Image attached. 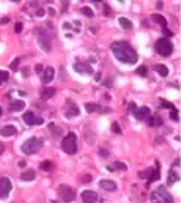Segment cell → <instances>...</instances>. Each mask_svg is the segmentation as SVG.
<instances>
[{"label":"cell","mask_w":181,"mask_h":203,"mask_svg":"<svg viewBox=\"0 0 181 203\" xmlns=\"http://www.w3.org/2000/svg\"><path fill=\"white\" fill-rule=\"evenodd\" d=\"M111 50L115 55V57L122 63H136L138 59L137 52L127 41H115L111 46Z\"/></svg>","instance_id":"obj_1"},{"label":"cell","mask_w":181,"mask_h":203,"mask_svg":"<svg viewBox=\"0 0 181 203\" xmlns=\"http://www.w3.org/2000/svg\"><path fill=\"white\" fill-rule=\"evenodd\" d=\"M150 200H152V203H174V199H172L170 193L166 192L165 186L158 187L155 192H152Z\"/></svg>","instance_id":"obj_2"},{"label":"cell","mask_w":181,"mask_h":203,"mask_svg":"<svg viewBox=\"0 0 181 203\" xmlns=\"http://www.w3.org/2000/svg\"><path fill=\"white\" fill-rule=\"evenodd\" d=\"M37 35H38V38H37L38 46L46 52V53H49V52L52 50V40H50L49 33H47L44 28H38L37 29Z\"/></svg>","instance_id":"obj_3"},{"label":"cell","mask_w":181,"mask_h":203,"mask_svg":"<svg viewBox=\"0 0 181 203\" xmlns=\"http://www.w3.org/2000/svg\"><path fill=\"white\" fill-rule=\"evenodd\" d=\"M62 149L68 155H74L77 152V135H75V133H68V135L62 140Z\"/></svg>","instance_id":"obj_4"},{"label":"cell","mask_w":181,"mask_h":203,"mask_svg":"<svg viewBox=\"0 0 181 203\" xmlns=\"http://www.w3.org/2000/svg\"><path fill=\"white\" fill-rule=\"evenodd\" d=\"M40 147H41V141L37 140L35 137H31V138H28V140L21 146V150H22V153H25V155H33V153L38 152Z\"/></svg>","instance_id":"obj_5"},{"label":"cell","mask_w":181,"mask_h":203,"mask_svg":"<svg viewBox=\"0 0 181 203\" xmlns=\"http://www.w3.org/2000/svg\"><path fill=\"white\" fill-rule=\"evenodd\" d=\"M155 49L161 56H170L174 47H172V43L168 38H159L156 41V44H155Z\"/></svg>","instance_id":"obj_6"},{"label":"cell","mask_w":181,"mask_h":203,"mask_svg":"<svg viewBox=\"0 0 181 203\" xmlns=\"http://www.w3.org/2000/svg\"><path fill=\"white\" fill-rule=\"evenodd\" d=\"M57 194H59V197L62 199L65 203H69L75 200V192H74L72 187L66 186V184H62V186H59L57 188Z\"/></svg>","instance_id":"obj_7"},{"label":"cell","mask_w":181,"mask_h":203,"mask_svg":"<svg viewBox=\"0 0 181 203\" xmlns=\"http://www.w3.org/2000/svg\"><path fill=\"white\" fill-rule=\"evenodd\" d=\"M74 71L78 74H83V75H87V74H93V68H91V65L85 62H77L74 63Z\"/></svg>","instance_id":"obj_8"},{"label":"cell","mask_w":181,"mask_h":203,"mask_svg":"<svg viewBox=\"0 0 181 203\" xmlns=\"http://www.w3.org/2000/svg\"><path fill=\"white\" fill-rule=\"evenodd\" d=\"M24 122L27 125H41L43 124V119L37 118L33 112H25L24 113Z\"/></svg>","instance_id":"obj_9"},{"label":"cell","mask_w":181,"mask_h":203,"mask_svg":"<svg viewBox=\"0 0 181 203\" xmlns=\"http://www.w3.org/2000/svg\"><path fill=\"white\" fill-rule=\"evenodd\" d=\"M12 190V184L9 178H0V197H6Z\"/></svg>","instance_id":"obj_10"},{"label":"cell","mask_w":181,"mask_h":203,"mask_svg":"<svg viewBox=\"0 0 181 203\" xmlns=\"http://www.w3.org/2000/svg\"><path fill=\"white\" fill-rule=\"evenodd\" d=\"M81 199L84 203H96L97 202V193L93 190H85L81 194Z\"/></svg>","instance_id":"obj_11"},{"label":"cell","mask_w":181,"mask_h":203,"mask_svg":"<svg viewBox=\"0 0 181 203\" xmlns=\"http://www.w3.org/2000/svg\"><path fill=\"white\" fill-rule=\"evenodd\" d=\"M149 115H150V109L147 106L138 107V109H136V112H134V116H136L138 121H146V119L149 118Z\"/></svg>","instance_id":"obj_12"},{"label":"cell","mask_w":181,"mask_h":203,"mask_svg":"<svg viewBox=\"0 0 181 203\" xmlns=\"http://www.w3.org/2000/svg\"><path fill=\"white\" fill-rule=\"evenodd\" d=\"M53 78H55V69L52 66L46 68L44 72H43V83L44 84H50L52 81H53Z\"/></svg>","instance_id":"obj_13"},{"label":"cell","mask_w":181,"mask_h":203,"mask_svg":"<svg viewBox=\"0 0 181 203\" xmlns=\"http://www.w3.org/2000/svg\"><path fill=\"white\" fill-rule=\"evenodd\" d=\"M99 184H100V187L103 190H108V192H115L116 190V184L111 180H102Z\"/></svg>","instance_id":"obj_14"},{"label":"cell","mask_w":181,"mask_h":203,"mask_svg":"<svg viewBox=\"0 0 181 203\" xmlns=\"http://www.w3.org/2000/svg\"><path fill=\"white\" fill-rule=\"evenodd\" d=\"M0 134L3 135V137H11V135L16 134V128L13 125H6V127H3L0 130Z\"/></svg>","instance_id":"obj_15"},{"label":"cell","mask_w":181,"mask_h":203,"mask_svg":"<svg viewBox=\"0 0 181 203\" xmlns=\"http://www.w3.org/2000/svg\"><path fill=\"white\" fill-rule=\"evenodd\" d=\"M56 91H55V88H52V87H43V90H41V99H44V100H47L49 97H52L53 94H55Z\"/></svg>","instance_id":"obj_16"},{"label":"cell","mask_w":181,"mask_h":203,"mask_svg":"<svg viewBox=\"0 0 181 203\" xmlns=\"http://www.w3.org/2000/svg\"><path fill=\"white\" fill-rule=\"evenodd\" d=\"M177 181H178V175L175 174L174 168H171V169H170V172H168V186H172V184H175Z\"/></svg>","instance_id":"obj_17"},{"label":"cell","mask_w":181,"mask_h":203,"mask_svg":"<svg viewBox=\"0 0 181 203\" xmlns=\"http://www.w3.org/2000/svg\"><path fill=\"white\" fill-rule=\"evenodd\" d=\"M21 180H24V181H33V180H35V172H34V171H25V172L21 174Z\"/></svg>","instance_id":"obj_18"},{"label":"cell","mask_w":181,"mask_h":203,"mask_svg":"<svg viewBox=\"0 0 181 203\" xmlns=\"http://www.w3.org/2000/svg\"><path fill=\"white\" fill-rule=\"evenodd\" d=\"M24 107H25V103L22 100H15L13 103L11 105V109L12 111H15V112H19V111H22Z\"/></svg>","instance_id":"obj_19"},{"label":"cell","mask_w":181,"mask_h":203,"mask_svg":"<svg viewBox=\"0 0 181 203\" xmlns=\"http://www.w3.org/2000/svg\"><path fill=\"white\" fill-rule=\"evenodd\" d=\"M119 25L122 27L124 29H130V28H133V22H131L130 19H127V18H119Z\"/></svg>","instance_id":"obj_20"},{"label":"cell","mask_w":181,"mask_h":203,"mask_svg":"<svg viewBox=\"0 0 181 203\" xmlns=\"http://www.w3.org/2000/svg\"><path fill=\"white\" fill-rule=\"evenodd\" d=\"M85 111L88 113H94L97 111H100V106L96 103H85Z\"/></svg>","instance_id":"obj_21"},{"label":"cell","mask_w":181,"mask_h":203,"mask_svg":"<svg viewBox=\"0 0 181 203\" xmlns=\"http://www.w3.org/2000/svg\"><path fill=\"white\" fill-rule=\"evenodd\" d=\"M69 105H71V102H69ZM71 111H68V112L65 113L68 118H72V116H77L79 113V111H78V107H77V105H71V107H69Z\"/></svg>","instance_id":"obj_22"},{"label":"cell","mask_w":181,"mask_h":203,"mask_svg":"<svg viewBox=\"0 0 181 203\" xmlns=\"http://www.w3.org/2000/svg\"><path fill=\"white\" fill-rule=\"evenodd\" d=\"M153 21H155V22H158L159 25H161V27H164V28H166V19H165L164 16H162V15H153Z\"/></svg>","instance_id":"obj_23"},{"label":"cell","mask_w":181,"mask_h":203,"mask_svg":"<svg viewBox=\"0 0 181 203\" xmlns=\"http://www.w3.org/2000/svg\"><path fill=\"white\" fill-rule=\"evenodd\" d=\"M155 71H158V72L161 74V75H162V77H166V75H168V74H170V71H168V68L165 66V65H161V63H159V65H156V66H155Z\"/></svg>","instance_id":"obj_24"},{"label":"cell","mask_w":181,"mask_h":203,"mask_svg":"<svg viewBox=\"0 0 181 203\" xmlns=\"http://www.w3.org/2000/svg\"><path fill=\"white\" fill-rule=\"evenodd\" d=\"M152 174H153V168H149V169H146L144 172H140V177L144 178V180H147V184H149V183H150V178H152Z\"/></svg>","instance_id":"obj_25"},{"label":"cell","mask_w":181,"mask_h":203,"mask_svg":"<svg viewBox=\"0 0 181 203\" xmlns=\"http://www.w3.org/2000/svg\"><path fill=\"white\" fill-rule=\"evenodd\" d=\"M81 13H84L87 18H93V16H94V12L91 11L88 6H83V7H81Z\"/></svg>","instance_id":"obj_26"},{"label":"cell","mask_w":181,"mask_h":203,"mask_svg":"<svg viewBox=\"0 0 181 203\" xmlns=\"http://www.w3.org/2000/svg\"><path fill=\"white\" fill-rule=\"evenodd\" d=\"M112 169H119V171H127V165L124 164V162H115V164L112 165Z\"/></svg>","instance_id":"obj_27"},{"label":"cell","mask_w":181,"mask_h":203,"mask_svg":"<svg viewBox=\"0 0 181 203\" xmlns=\"http://www.w3.org/2000/svg\"><path fill=\"white\" fill-rule=\"evenodd\" d=\"M52 166H53V164H52L50 160H43L41 165H40V168L43 169V171H50Z\"/></svg>","instance_id":"obj_28"},{"label":"cell","mask_w":181,"mask_h":203,"mask_svg":"<svg viewBox=\"0 0 181 203\" xmlns=\"http://www.w3.org/2000/svg\"><path fill=\"white\" fill-rule=\"evenodd\" d=\"M136 74H138L140 77H146V75H147V68L144 66V65L138 66V68H137V71H136Z\"/></svg>","instance_id":"obj_29"},{"label":"cell","mask_w":181,"mask_h":203,"mask_svg":"<svg viewBox=\"0 0 181 203\" xmlns=\"http://www.w3.org/2000/svg\"><path fill=\"white\" fill-rule=\"evenodd\" d=\"M7 78H9V74L6 72V71H2V69H0V84H2L3 81H6Z\"/></svg>","instance_id":"obj_30"},{"label":"cell","mask_w":181,"mask_h":203,"mask_svg":"<svg viewBox=\"0 0 181 203\" xmlns=\"http://www.w3.org/2000/svg\"><path fill=\"white\" fill-rule=\"evenodd\" d=\"M112 131L115 133V134H121L122 131H121V127H119L118 122H113L112 124Z\"/></svg>","instance_id":"obj_31"},{"label":"cell","mask_w":181,"mask_h":203,"mask_svg":"<svg viewBox=\"0 0 181 203\" xmlns=\"http://www.w3.org/2000/svg\"><path fill=\"white\" fill-rule=\"evenodd\" d=\"M159 168H156V169H153V174H152V178H150V183H152V181H155V180H158L159 178ZM150 183H149V184H150Z\"/></svg>","instance_id":"obj_32"},{"label":"cell","mask_w":181,"mask_h":203,"mask_svg":"<svg viewBox=\"0 0 181 203\" xmlns=\"http://www.w3.org/2000/svg\"><path fill=\"white\" fill-rule=\"evenodd\" d=\"M11 69L12 71H18V69H19V59H15V61L11 63Z\"/></svg>","instance_id":"obj_33"},{"label":"cell","mask_w":181,"mask_h":203,"mask_svg":"<svg viewBox=\"0 0 181 203\" xmlns=\"http://www.w3.org/2000/svg\"><path fill=\"white\" fill-rule=\"evenodd\" d=\"M161 103H162V106H164V107H170L171 111H172V109H175V106H174L172 103H170V102H166V100H161Z\"/></svg>","instance_id":"obj_34"},{"label":"cell","mask_w":181,"mask_h":203,"mask_svg":"<svg viewBox=\"0 0 181 203\" xmlns=\"http://www.w3.org/2000/svg\"><path fill=\"white\" fill-rule=\"evenodd\" d=\"M171 118L174 119V121H178V111H177V109H172V111H171Z\"/></svg>","instance_id":"obj_35"},{"label":"cell","mask_w":181,"mask_h":203,"mask_svg":"<svg viewBox=\"0 0 181 203\" xmlns=\"http://www.w3.org/2000/svg\"><path fill=\"white\" fill-rule=\"evenodd\" d=\"M22 27H24V25H22V22H18L16 25H15V33H16V34H19V33H21V31H22Z\"/></svg>","instance_id":"obj_36"},{"label":"cell","mask_w":181,"mask_h":203,"mask_svg":"<svg viewBox=\"0 0 181 203\" xmlns=\"http://www.w3.org/2000/svg\"><path fill=\"white\" fill-rule=\"evenodd\" d=\"M136 109H137V106H136V103H134V102L128 105V111H130L131 113H134V112H136Z\"/></svg>","instance_id":"obj_37"},{"label":"cell","mask_w":181,"mask_h":203,"mask_svg":"<svg viewBox=\"0 0 181 203\" xmlns=\"http://www.w3.org/2000/svg\"><path fill=\"white\" fill-rule=\"evenodd\" d=\"M100 156H102V158H108V156H109L108 150H105V149H100Z\"/></svg>","instance_id":"obj_38"},{"label":"cell","mask_w":181,"mask_h":203,"mask_svg":"<svg viewBox=\"0 0 181 203\" xmlns=\"http://www.w3.org/2000/svg\"><path fill=\"white\" fill-rule=\"evenodd\" d=\"M81 181H83V183H90V181H91V175H84Z\"/></svg>","instance_id":"obj_39"},{"label":"cell","mask_w":181,"mask_h":203,"mask_svg":"<svg viewBox=\"0 0 181 203\" xmlns=\"http://www.w3.org/2000/svg\"><path fill=\"white\" fill-rule=\"evenodd\" d=\"M155 125H162V119L159 118V116H156V118H155Z\"/></svg>","instance_id":"obj_40"},{"label":"cell","mask_w":181,"mask_h":203,"mask_svg":"<svg viewBox=\"0 0 181 203\" xmlns=\"http://www.w3.org/2000/svg\"><path fill=\"white\" fill-rule=\"evenodd\" d=\"M37 16H44V11L40 7V9H37Z\"/></svg>","instance_id":"obj_41"},{"label":"cell","mask_w":181,"mask_h":203,"mask_svg":"<svg viewBox=\"0 0 181 203\" xmlns=\"http://www.w3.org/2000/svg\"><path fill=\"white\" fill-rule=\"evenodd\" d=\"M164 34H165V35H170V37H171V35H172V31H170V29L164 28Z\"/></svg>","instance_id":"obj_42"},{"label":"cell","mask_w":181,"mask_h":203,"mask_svg":"<svg viewBox=\"0 0 181 203\" xmlns=\"http://www.w3.org/2000/svg\"><path fill=\"white\" fill-rule=\"evenodd\" d=\"M35 71H37V72H41V71H43V66H41V65H37V66H35Z\"/></svg>","instance_id":"obj_43"},{"label":"cell","mask_w":181,"mask_h":203,"mask_svg":"<svg viewBox=\"0 0 181 203\" xmlns=\"http://www.w3.org/2000/svg\"><path fill=\"white\" fill-rule=\"evenodd\" d=\"M149 125H150V127H155V118L149 119Z\"/></svg>","instance_id":"obj_44"},{"label":"cell","mask_w":181,"mask_h":203,"mask_svg":"<svg viewBox=\"0 0 181 203\" xmlns=\"http://www.w3.org/2000/svg\"><path fill=\"white\" fill-rule=\"evenodd\" d=\"M100 78H102V75H100V74L97 72L96 75H94V79H96V81H100Z\"/></svg>","instance_id":"obj_45"},{"label":"cell","mask_w":181,"mask_h":203,"mask_svg":"<svg viewBox=\"0 0 181 203\" xmlns=\"http://www.w3.org/2000/svg\"><path fill=\"white\" fill-rule=\"evenodd\" d=\"M105 15H109V7H108V5H105Z\"/></svg>","instance_id":"obj_46"},{"label":"cell","mask_w":181,"mask_h":203,"mask_svg":"<svg viewBox=\"0 0 181 203\" xmlns=\"http://www.w3.org/2000/svg\"><path fill=\"white\" fill-rule=\"evenodd\" d=\"M3 150H5V146H3V143H0V155L3 153Z\"/></svg>","instance_id":"obj_47"},{"label":"cell","mask_w":181,"mask_h":203,"mask_svg":"<svg viewBox=\"0 0 181 203\" xmlns=\"http://www.w3.org/2000/svg\"><path fill=\"white\" fill-rule=\"evenodd\" d=\"M112 83H111V81H105V87H112Z\"/></svg>","instance_id":"obj_48"},{"label":"cell","mask_w":181,"mask_h":203,"mask_svg":"<svg viewBox=\"0 0 181 203\" xmlns=\"http://www.w3.org/2000/svg\"><path fill=\"white\" fill-rule=\"evenodd\" d=\"M63 28H71V25H69L68 22H65V24H63Z\"/></svg>","instance_id":"obj_49"},{"label":"cell","mask_w":181,"mask_h":203,"mask_svg":"<svg viewBox=\"0 0 181 203\" xmlns=\"http://www.w3.org/2000/svg\"><path fill=\"white\" fill-rule=\"evenodd\" d=\"M22 72H24V75H25V77H27V75H28V69H27V68H25V69H24Z\"/></svg>","instance_id":"obj_50"},{"label":"cell","mask_w":181,"mask_h":203,"mask_svg":"<svg viewBox=\"0 0 181 203\" xmlns=\"http://www.w3.org/2000/svg\"><path fill=\"white\" fill-rule=\"evenodd\" d=\"M2 112H3V111H2V107H0V116H2Z\"/></svg>","instance_id":"obj_51"}]
</instances>
